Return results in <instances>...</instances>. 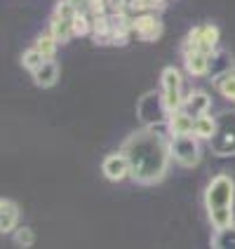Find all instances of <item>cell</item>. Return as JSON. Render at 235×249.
Segmentation results:
<instances>
[{"label": "cell", "instance_id": "cell-1", "mask_svg": "<svg viewBox=\"0 0 235 249\" xmlns=\"http://www.w3.org/2000/svg\"><path fill=\"white\" fill-rule=\"evenodd\" d=\"M123 153L129 160V174L139 183H155L163 179L167 169L169 143L165 141V134L158 129H141L123 143Z\"/></svg>", "mask_w": 235, "mask_h": 249}, {"label": "cell", "instance_id": "cell-2", "mask_svg": "<svg viewBox=\"0 0 235 249\" xmlns=\"http://www.w3.org/2000/svg\"><path fill=\"white\" fill-rule=\"evenodd\" d=\"M233 200H235V183L231 177L219 174L214 177L205 193V205L209 212V221L214 231L233 226Z\"/></svg>", "mask_w": 235, "mask_h": 249}, {"label": "cell", "instance_id": "cell-3", "mask_svg": "<svg viewBox=\"0 0 235 249\" xmlns=\"http://www.w3.org/2000/svg\"><path fill=\"white\" fill-rule=\"evenodd\" d=\"M169 153L183 167H193L200 160V146L193 134H174L169 141Z\"/></svg>", "mask_w": 235, "mask_h": 249}, {"label": "cell", "instance_id": "cell-4", "mask_svg": "<svg viewBox=\"0 0 235 249\" xmlns=\"http://www.w3.org/2000/svg\"><path fill=\"white\" fill-rule=\"evenodd\" d=\"M219 42V28L212 26V24H202V26H195L191 33H188V40L183 45V54L186 52H193V50H200V52H207L212 54L214 47Z\"/></svg>", "mask_w": 235, "mask_h": 249}, {"label": "cell", "instance_id": "cell-5", "mask_svg": "<svg viewBox=\"0 0 235 249\" xmlns=\"http://www.w3.org/2000/svg\"><path fill=\"white\" fill-rule=\"evenodd\" d=\"M132 31L137 33L141 40L146 42H153L160 38V33H163V24L153 17V14H141L137 19H132Z\"/></svg>", "mask_w": 235, "mask_h": 249}, {"label": "cell", "instance_id": "cell-6", "mask_svg": "<svg viewBox=\"0 0 235 249\" xmlns=\"http://www.w3.org/2000/svg\"><path fill=\"white\" fill-rule=\"evenodd\" d=\"M101 169H104V177H106V179L120 181L129 174V160H127L125 153H113V155H108V158L104 160Z\"/></svg>", "mask_w": 235, "mask_h": 249}, {"label": "cell", "instance_id": "cell-7", "mask_svg": "<svg viewBox=\"0 0 235 249\" xmlns=\"http://www.w3.org/2000/svg\"><path fill=\"white\" fill-rule=\"evenodd\" d=\"M193 124H195V118L186 111H172V115H169V132H172V137L174 134H193Z\"/></svg>", "mask_w": 235, "mask_h": 249}, {"label": "cell", "instance_id": "cell-8", "mask_svg": "<svg viewBox=\"0 0 235 249\" xmlns=\"http://www.w3.org/2000/svg\"><path fill=\"white\" fill-rule=\"evenodd\" d=\"M19 221V209L14 205L12 200H0V231L2 233H10L14 226Z\"/></svg>", "mask_w": 235, "mask_h": 249}, {"label": "cell", "instance_id": "cell-9", "mask_svg": "<svg viewBox=\"0 0 235 249\" xmlns=\"http://www.w3.org/2000/svg\"><path fill=\"white\" fill-rule=\"evenodd\" d=\"M59 78V66H56L52 59H47L38 71H33V80L38 87H52Z\"/></svg>", "mask_w": 235, "mask_h": 249}, {"label": "cell", "instance_id": "cell-10", "mask_svg": "<svg viewBox=\"0 0 235 249\" xmlns=\"http://www.w3.org/2000/svg\"><path fill=\"white\" fill-rule=\"evenodd\" d=\"M207 108H209V97L202 92V89H195V92H191V94H188V99L183 101V111L191 113L193 118L202 115V113H207Z\"/></svg>", "mask_w": 235, "mask_h": 249}, {"label": "cell", "instance_id": "cell-11", "mask_svg": "<svg viewBox=\"0 0 235 249\" xmlns=\"http://www.w3.org/2000/svg\"><path fill=\"white\" fill-rule=\"evenodd\" d=\"M186 69H188L191 75H205L209 71V54L200 52V50L186 52Z\"/></svg>", "mask_w": 235, "mask_h": 249}, {"label": "cell", "instance_id": "cell-12", "mask_svg": "<svg viewBox=\"0 0 235 249\" xmlns=\"http://www.w3.org/2000/svg\"><path fill=\"white\" fill-rule=\"evenodd\" d=\"M50 33L54 36L59 42H69L75 33H73V21H69V19H61L59 14H54L52 17V24H50Z\"/></svg>", "mask_w": 235, "mask_h": 249}, {"label": "cell", "instance_id": "cell-13", "mask_svg": "<svg viewBox=\"0 0 235 249\" xmlns=\"http://www.w3.org/2000/svg\"><path fill=\"white\" fill-rule=\"evenodd\" d=\"M193 134L195 137H202V139H212L217 134V120L212 115H198L193 124Z\"/></svg>", "mask_w": 235, "mask_h": 249}, {"label": "cell", "instance_id": "cell-14", "mask_svg": "<svg viewBox=\"0 0 235 249\" xmlns=\"http://www.w3.org/2000/svg\"><path fill=\"white\" fill-rule=\"evenodd\" d=\"M212 247L221 249V247H235V226H226L219 228L217 235L212 237Z\"/></svg>", "mask_w": 235, "mask_h": 249}, {"label": "cell", "instance_id": "cell-15", "mask_svg": "<svg viewBox=\"0 0 235 249\" xmlns=\"http://www.w3.org/2000/svg\"><path fill=\"white\" fill-rule=\"evenodd\" d=\"M47 61V56L42 54L38 47H33V50H28V52H24V56H21V64L26 66L28 71H38Z\"/></svg>", "mask_w": 235, "mask_h": 249}, {"label": "cell", "instance_id": "cell-16", "mask_svg": "<svg viewBox=\"0 0 235 249\" xmlns=\"http://www.w3.org/2000/svg\"><path fill=\"white\" fill-rule=\"evenodd\" d=\"M217 87H219V92H221L226 99H235V73H221V78H217L214 80Z\"/></svg>", "mask_w": 235, "mask_h": 249}, {"label": "cell", "instance_id": "cell-17", "mask_svg": "<svg viewBox=\"0 0 235 249\" xmlns=\"http://www.w3.org/2000/svg\"><path fill=\"white\" fill-rule=\"evenodd\" d=\"M56 42H59V40H56L52 33H45V36H40V38H38L36 47H38V50H40L47 59H52V56H54V52H56Z\"/></svg>", "mask_w": 235, "mask_h": 249}, {"label": "cell", "instance_id": "cell-18", "mask_svg": "<svg viewBox=\"0 0 235 249\" xmlns=\"http://www.w3.org/2000/svg\"><path fill=\"white\" fill-rule=\"evenodd\" d=\"M163 89H181V75L174 66H167L163 71Z\"/></svg>", "mask_w": 235, "mask_h": 249}, {"label": "cell", "instance_id": "cell-19", "mask_svg": "<svg viewBox=\"0 0 235 249\" xmlns=\"http://www.w3.org/2000/svg\"><path fill=\"white\" fill-rule=\"evenodd\" d=\"M56 14L61 17V19H69V21H73L78 14H80V10L71 2V0H61L59 5H56Z\"/></svg>", "mask_w": 235, "mask_h": 249}, {"label": "cell", "instance_id": "cell-20", "mask_svg": "<svg viewBox=\"0 0 235 249\" xmlns=\"http://www.w3.org/2000/svg\"><path fill=\"white\" fill-rule=\"evenodd\" d=\"M73 33L75 36H87L90 33V19H87V14L80 12L73 19Z\"/></svg>", "mask_w": 235, "mask_h": 249}, {"label": "cell", "instance_id": "cell-21", "mask_svg": "<svg viewBox=\"0 0 235 249\" xmlns=\"http://www.w3.org/2000/svg\"><path fill=\"white\" fill-rule=\"evenodd\" d=\"M14 240H17V245H21V247H31L33 245V231L31 228H19L17 233H14Z\"/></svg>", "mask_w": 235, "mask_h": 249}, {"label": "cell", "instance_id": "cell-22", "mask_svg": "<svg viewBox=\"0 0 235 249\" xmlns=\"http://www.w3.org/2000/svg\"><path fill=\"white\" fill-rule=\"evenodd\" d=\"M163 2L165 0H132L129 7L132 10H158V7H163Z\"/></svg>", "mask_w": 235, "mask_h": 249}]
</instances>
